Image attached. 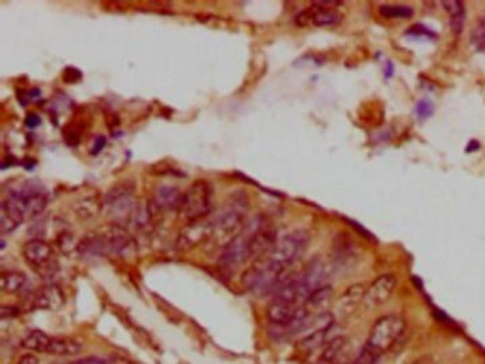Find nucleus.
<instances>
[{"label": "nucleus", "instance_id": "nucleus-1", "mask_svg": "<svg viewBox=\"0 0 485 364\" xmlns=\"http://www.w3.org/2000/svg\"><path fill=\"white\" fill-rule=\"evenodd\" d=\"M276 231L265 216H255L226 243L219 263L228 271H234L251 259H258L268 253L276 243Z\"/></svg>", "mask_w": 485, "mask_h": 364}, {"label": "nucleus", "instance_id": "nucleus-23", "mask_svg": "<svg viewBox=\"0 0 485 364\" xmlns=\"http://www.w3.org/2000/svg\"><path fill=\"white\" fill-rule=\"evenodd\" d=\"M81 352V345L69 338H51L47 353L53 356H76Z\"/></svg>", "mask_w": 485, "mask_h": 364}, {"label": "nucleus", "instance_id": "nucleus-13", "mask_svg": "<svg viewBox=\"0 0 485 364\" xmlns=\"http://www.w3.org/2000/svg\"><path fill=\"white\" fill-rule=\"evenodd\" d=\"M396 286H397V279L394 275L391 273L380 275L369 285V288H366L364 300H363L364 306L369 309H374V308L384 305L393 296Z\"/></svg>", "mask_w": 485, "mask_h": 364}, {"label": "nucleus", "instance_id": "nucleus-15", "mask_svg": "<svg viewBox=\"0 0 485 364\" xmlns=\"http://www.w3.org/2000/svg\"><path fill=\"white\" fill-rule=\"evenodd\" d=\"M66 299L61 289L56 285H46L34 292L31 305L36 309L44 310H59L63 308Z\"/></svg>", "mask_w": 485, "mask_h": 364}, {"label": "nucleus", "instance_id": "nucleus-11", "mask_svg": "<svg viewBox=\"0 0 485 364\" xmlns=\"http://www.w3.org/2000/svg\"><path fill=\"white\" fill-rule=\"evenodd\" d=\"M21 255L29 266L43 276L54 272V249L46 241L37 238L27 241L21 248Z\"/></svg>", "mask_w": 485, "mask_h": 364}, {"label": "nucleus", "instance_id": "nucleus-3", "mask_svg": "<svg viewBox=\"0 0 485 364\" xmlns=\"http://www.w3.org/2000/svg\"><path fill=\"white\" fill-rule=\"evenodd\" d=\"M47 193L37 188H23L7 195L1 203V233L13 232L21 222L40 215L47 205Z\"/></svg>", "mask_w": 485, "mask_h": 364}, {"label": "nucleus", "instance_id": "nucleus-32", "mask_svg": "<svg viewBox=\"0 0 485 364\" xmlns=\"http://www.w3.org/2000/svg\"><path fill=\"white\" fill-rule=\"evenodd\" d=\"M104 146H106V140H104V137H99V140L96 141V146H94V148H93V150H94L93 153H94V154H97L99 151H101V150L104 148Z\"/></svg>", "mask_w": 485, "mask_h": 364}, {"label": "nucleus", "instance_id": "nucleus-25", "mask_svg": "<svg viewBox=\"0 0 485 364\" xmlns=\"http://www.w3.org/2000/svg\"><path fill=\"white\" fill-rule=\"evenodd\" d=\"M380 14L386 17L409 19L413 16V9L409 6H401V4H384V6H380Z\"/></svg>", "mask_w": 485, "mask_h": 364}, {"label": "nucleus", "instance_id": "nucleus-21", "mask_svg": "<svg viewBox=\"0 0 485 364\" xmlns=\"http://www.w3.org/2000/svg\"><path fill=\"white\" fill-rule=\"evenodd\" d=\"M364 293H366V288L361 283H356L350 286L339 300L340 312L343 315L353 313L357 309L359 303L364 300Z\"/></svg>", "mask_w": 485, "mask_h": 364}, {"label": "nucleus", "instance_id": "nucleus-31", "mask_svg": "<svg viewBox=\"0 0 485 364\" xmlns=\"http://www.w3.org/2000/svg\"><path fill=\"white\" fill-rule=\"evenodd\" d=\"M17 364H39V359H37L34 355L27 353V355H23V356L19 359Z\"/></svg>", "mask_w": 485, "mask_h": 364}, {"label": "nucleus", "instance_id": "nucleus-6", "mask_svg": "<svg viewBox=\"0 0 485 364\" xmlns=\"http://www.w3.org/2000/svg\"><path fill=\"white\" fill-rule=\"evenodd\" d=\"M136 188L133 183L121 182L113 186L103 196V211L113 221V223H129L130 216L136 208Z\"/></svg>", "mask_w": 485, "mask_h": 364}, {"label": "nucleus", "instance_id": "nucleus-7", "mask_svg": "<svg viewBox=\"0 0 485 364\" xmlns=\"http://www.w3.org/2000/svg\"><path fill=\"white\" fill-rule=\"evenodd\" d=\"M248 209H249L248 196L244 192L232 193L229 199H226L224 206L214 216L216 233L229 235L234 233L235 231H241L238 228L242 226Z\"/></svg>", "mask_w": 485, "mask_h": 364}, {"label": "nucleus", "instance_id": "nucleus-30", "mask_svg": "<svg viewBox=\"0 0 485 364\" xmlns=\"http://www.w3.org/2000/svg\"><path fill=\"white\" fill-rule=\"evenodd\" d=\"M40 123H41V120L37 114H29L27 118H26V126L29 128H36V127L40 126Z\"/></svg>", "mask_w": 485, "mask_h": 364}, {"label": "nucleus", "instance_id": "nucleus-26", "mask_svg": "<svg viewBox=\"0 0 485 364\" xmlns=\"http://www.w3.org/2000/svg\"><path fill=\"white\" fill-rule=\"evenodd\" d=\"M471 44L477 50H485V17H480L471 30Z\"/></svg>", "mask_w": 485, "mask_h": 364}, {"label": "nucleus", "instance_id": "nucleus-22", "mask_svg": "<svg viewBox=\"0 0 485 364\" xmlns=\"http://www.w3.org/2000/svg\"><path fill=\"white\" fill-rule=\"evenodd\" d=\"M27 283V278L23 272L19 271H3L1 276H0V285H1V290L4 293H19L24 289Z\"/></svg>", "mask_w": 485, "mask_h": 364}, {"label": "nucleus", "instance_id": "nucleus-29", "mask_svg": "<svg viewBox=\"0 0 485 364\" xmlns=\"http://www.w3.org/2000/svg\"><path fill=\"white\" fill-rule=\"evenodd\" d=\"M71 364H114V362H109V360H104V359H100V358H86V359L76 360Z\"/></svg>", "mask_w": 485, "mask_h": 364}, {"label": "nucleus", "instance_id": "nucleus-16", "mask_svg": "<svg viewBox=\"0 0 485 364\" xmlns=\"http://www.w3.org/2000/svg\"><path fill=\"white\" fill-rule=\"evenodd\" d=\"M182 196L184 192H181L176 186L171 185H161L156 189L154 198H153V205L157 209V212L162 211H174L179 209L182 203Z\"/></svg>", "mask_w": 485, "mask_h": 364}, {"label": "nucleus", "instance_id": "nucleus-12", "mask_svg": "<svg viewBox=\"0 0 485 364\" xmlns=\"http://www.w3.org/2000/svg\"><path fill=\"white\" fill-rule=\"evenodd\" d=\"M271 326H289L298 320L308 318V312L304 305L291 303L279 299H274L266 310Z\"/></svg>", "mask_w": 485, "mask_h": 364}, {"label": "nucleus", "instance_id": "nucleus-27", "mask_svg": "<svg viewBox=\"0 0 485 364\" xmlns=\"http://www.w3.org/2000/svg\"><path fill=\"white\" fill-rule=\"evenodd\" d=\"M417 113H419L421 117H429V116L433 113V107H431L430 103L421 101V103L417 106Z\"/></svg>", "mask_w": 485, "mask_h": 364}, {"label": "nucleus", "instance_id": "nucleus-24", "mask_svg": "<svg viewBox=\"0 0 485 364\" xmlns=\"http://www.w3.org/2000/svg\"><path fill=\"white\" fill-rule=\"evenodd\" d=\"M50 342H51V338L40 330H33L31 333H29L23 342H21V346L27 350H31V352H37V353H47L49 350V346H50Z\"/></svg>", "mask_w": 485, "mask_h": 364}, {"label": "nucleus", "instance_id": "nucleus-8", "mask_svg": "<svg viewBox=\"0 0 485 364\" xmlns=\"http://www.w3.org/2000/svg\"><path fill=\"white\" fill-rule=\"evenodd\" d=\"M211 209L212 186L209 182L196 181L184 192L179 211L185 218L191 221L206 218Z\"/></svg>", "mask_w": 485, "mask_h": 364}, {"label": "nucleus", "instance_id": "nucleus-14", "mask_svg": "<svg viewBox=\"0 0 485 364\" xmlns=\"http://www.w3.org/2000/svg\"><path fill=\"white\" fill-rule=\"evenodd\" d=\"M296 23L299 26H308L315 24L318 27H327V26H337L341 23L343 16L337 9L324 7L316 3H314L311 7L305 9L296 16Z\"/></svg>", "mask_w": 485, "mask_h": 364}, {"label": "nucleus", "instance_id": "nucleus-10", "mask_svg": "<svg viewBox=\"0 0 485 364\" xmlns=\"http://www.w3.org/2000/svg\"><path fill=\"white\" fill-rule=\"evenodd\" d=\"M216 233L214 218H201L191 221L179 233L175 241V246L179 252H189L204 242H208Z\"/></svg>", "mask_w": 485, "mask_h": 364}, {"label": "nucleus", "instance_id": "nucleus-18", "mask_svg": "<svg viewBox=\"0 0 485 364\" xmlns=\"http://www.w3.org/2000/svg\"><path fill=\"white\" fill-rule=\"evenodd\" d=\"M73 211L79 219H93L103 211V198L99 193H84L73 203Z\"/></svg>", "mask_w": 485, "mask_h": 364}, {"label": "nucleus", "instance_id": "nucleus-19", "mask_svg": "<svg viewBox=\"0 0 485 364\" xmlns=\"http://www.w3.org/2000/svg\"><path fill=\"white\" fill-rule=\"evenodd\" d=\"M333 296V289L327 285L321 286L318 289H315L305 300L304 308L308 312L309 316H315V315H321L324 313V309L327 308V305L330 303Z\"/></svg>", "mask_w": 485, "mask_h": 364}, {"label": "nucleus", "instance_id": "nucleus-28", "mask_svg": "<svg viewBox=\"0 0 485 364\" xmlns=\"http://www.w3.org/2000/svg\"><path fill=\"white\" fill-rule=\"evenodd\" d=\"M19 313V310L16 308L11 306H1L0 309V316L1 319H9V318H16Z\"/></svg>", "mask_w": 485, "mask_h": 364}, {"label": "nucleus", "instance_id": "nucleus-4", "mask_svg": "<svg viewBox=\"0 0 485 364\" xmlns=\"http://www.w3.org/2000/svg\"><path fill=\"white\" fill-rule=\"evenodd\" d=\"M288 268L275 261L269 253L254 261V263L244 272L242 285L249 292L268 293L274 292Z\"/></svg>", "mask_w": 485, "mask_h": 364}, {"label": "nucleus", "instance_id": "nucleus-17", "mask_svg": "<svg viewBox=\"0 0 485 364\" xmlns=\"http://www.w3.org/2000/svg\"><path fill=\"white\" fill-rule=\"evenodd\" d=\"M157 209L154 208L153 202L147 201H137L136 208L130 216L129 226L137 232H146L153 225V218L156 215Z\"/></svg>", "mask_w": 485, "mask_h": 364}, {"label": "nucleus", "instance_id": "nucleus-5", "mask_svg": "<svg viewBox=\"0 0 485 364\" xmlns=\"http://www.w3.org/2000/svg\"><path fill=\"white\" fill-rule=\"evenodd\" d=\"M406 330V320L399 315H386L380 318L371 328L367 343L363 350H366L373 358H379L390 352L396 343L400 340Z\"/></svg>", "mask_w": 485, "mask_h": 364}, {"label": "nucleus", "instance_id": "nucleus-2", "mask_svg": "<svg viewBox=\"0 0 485 364\" xmlns=\"http://www.w3.org/2000/svg\"><path fill=\"white\" fill-rule=\"evenodd\" d=\"M79 252L83 255H114L119 258H133L139 245L136 238L123 225L111 223L101 228L99 232L89 233L79 245Z\"/></svg>", "mask_w": 485, "mask_h": 364}, {"label": "nucleus", "instance_id": "nucleus-9", "mask_svg": "<svg viewBox=\"0 0 485 364\" xmlns=\"http://www.w3.org/2000/svg\"><path fill=\"white\" fill-rule=\"evenodd\" d=\"M309 233L304 229H296L278 239L274 248L268 252L275 261H278L285 268H289L298 262L306 252L309 246Z\"/></svg>", "mask_w": 485, "mask_h": 364}, {"label": "nucleus", "instance_id": "nucleus-20", "mask_svg": "<svg viewBox=\"0 0 485 364\" xmlns=\"http://www.w3.org/2000/svg\"><path fill=\"white\" fill-rule=\"evenodd\" d=\"M443 7L446 9L449 19H450V29L456 36H460L464 30L466 24V6L463 1L451 0V1H443Z\"/></svg>", "mask_w": 485, "mask_h": 364}]
</instances>
